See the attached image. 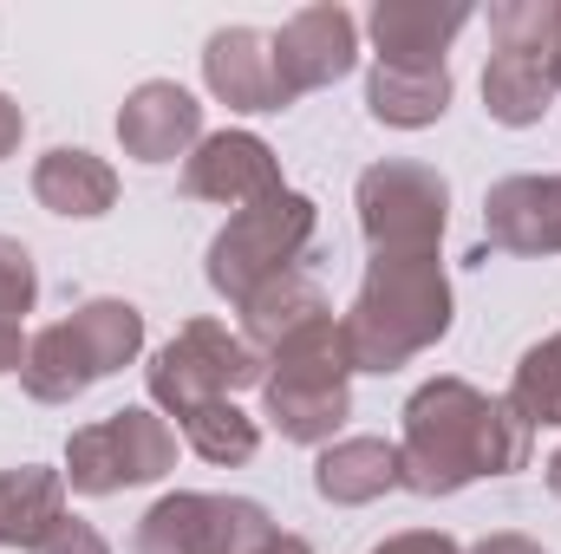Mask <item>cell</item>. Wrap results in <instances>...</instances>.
<instances>
[{"label": "cell", "instance_id": "6da1fadb", "mask_svg": "<svg viewBox=\"0 0 561 554\" xmlns=\"http://www.w3.org/2000/svg\"><path fill=\"white\" fill-rule=\"evenodd\" d=\"M529 424L510 399L477 392L470 379H431L405 405V443H399V489L419 496H457L477 476H516L529 463Z\"/></svg>", "mask_w": 561, "mask_h": 554}, {"label": "cell", "instance_id": "7a4b0ae2", "mask_svg": "<svg viewBox=\"0 0 561 554\" xmlns=\"http://www.w3.org/2000/svg\"><path fill=\"white\" fill-rule=\"evenodd\" d=\"M353 372H399L450 333V280L437 255H373L359 300L340 320Z\"/></svg>", "mask_w": 561, "mask_h": 554}, {"label": "cell", "instance_id": "3957f363", "mask_svg": "<svg viewBox=\"0 0 561 554\" xmlns=\"http://www.w3.org/2000/svg\"><path fill=\"white\" fill-rule=\"evenodd\" d=\"M262 405L287 443H333L353 417V359L340 320H313L262 359Z\"/></svg>", "mask_w": 561, "mask_h": 554}, {"label": "cell", "instance_id": "277c9868", "mask_svg": "<svg viewBox=\"0 0 561 554\" xmlns=\"http://www.w3.org/2000/svg\"><path fill=\"white\" fill-rule=\"evenodd\" d=\"M313 222H320V209L300 189H280V196L255 203V209H236L222 222V235L209 242V287L229 307H249L268 280L294 275V262L313 242Z\"/></svg>", "mask_w": 561, "mask_h": 554}, {"label": "cell", "instance_id": "5b68a950", "mask_svg": "<svg viewBox=\"0 0 561 554\" xmlns=\"http://www.w3.org/2000/svg\"><path fill=\"white\" fill-rule=\"evenodd\" d=\"M144 379H150V399L183 424L190 412H203V405H216V399H236L242 385H262V353H255L242 333L216 326V320H190V326L150 359Z\"/></svg>", "mask_w": 561, "mask_h": 554}, {"label": "cell", "instance_id": "8992f818", "mask_svg": "<svg viewBox=\"0 0 561 554\" xmlns=\"http://www.w3.org/2000/svg\"><path fill=\"white\" fill-rule=\"evenodd\" d=\"M170 470H176V430L144 405H125V412L66 437V483L79 496H118V489L157 483Z\"/></svg>", "mask_w": 561, "mask_h": 554}, {"label": "cell", "instance_id": "52a82bcc", "mask_svg": "<svg viewBox=\"0 0 561 554\" xmlns=\"http://www.w3.org/2000/svg\"><path fill=\"white\" fill-rule=\"evenodd\" d=\"M450 222V183L431 163L386 157L359 176V229L373 255H437Z\"/></svg>", "mask_w": 561, "mask_h": 554}, {"label": "cell", "instance_id": "ba28073f", "mask_svg": "<svg viewBox=\"0 0 561 554\" xmlns=\"http://www.w3.org/2000/svg\"><path fill=\"white\" fill-rule=\"evenodd\" d=\"M268 535H275V522L262 503L176 489V496L150 503V516L138 522V554H262Z\"/></svg>", "mask_w": 561, "mask_h": 554}, {"label": "cell", "instance_id": "9c48e42d", "mask_svg": "<svg viewBox=\"0 0 561 554\" xmlns=\"http://www.w3.org/2000/svg\"><path fill=\"white\" fill-rule=\"evenodd\" d=\"M268 53H275L280 105H294V99H307V92H320V85H333V79L353 72V59H359V26H353L346 7L320 0V7H300V13L280 26L275 39H268Z\"/></svg>", "mask_w": 561, "mask_h": 554}, {"label": "cell", "instance_id": "30bf717a", "mask_svg": "<svg viewBox=\"0 0 561 554\" xmlns=\"http://www.w3.org/2000/svg\"><path fill=\"white\" fill-rule=\"evenodd\" d=\"M183 189L196 203H222V209H255L280 196V163L275 150L255 138V131H216L183 157Z\"/></svg>", "mask_w": 561, "mask_h": 554}, {"label": "cell", "instance_id": "8fae6325", "mask_svg": "<svg viewBox=\"0 0 561 554\" xmlns=\"http://www.w3.org/2000/svg\"><path fill=\"white\" fill-rule=\"evenodd\" d=\"M463 26H470L463 0H444V7L437 0H379L366 13L379 66H392V72H444V53Z\"/></svg>", "mask_w": 561, "mask_h": 554}, {"label": "cell", "instance_id": "7c38bea8", "mask_svg": "<svg viewBox=\"0 0 561 554\" xmlns=\"http://www.w3.org/2000/svg\"><path fill=\"white\" fill-rule=\"evenodd\" d=\"M118 143L138 163H176L203 143V105L176 79H144L118 112Z\"/></svg>", "mask_w": 561, "mask_h": 554}, {"label": "cell", "instance_id": "4fadbf2b", "mask_svg": "<svg viewBox=\"0 0 561 554\" xmlns=\"http://www.w3.org/2000/svg\"><path fill=\"white\" fill-rule=\"evenodd\" d=\"M483 235L503 255H561V176H503V183H490Z\"/></svg>", "mask_w": 561, "mask_h": 554}, {"label": "cell", "instance_id": "5bb4252c", "mask_svg": "<svg viewBox=\"0 0 561 554\" xmlns=\"http://www.w3.org/2000/svg\"><path fill=\"white\" fill-rule=\"evenodd\" d=\"M203 79L229 112H280V85H275V53L268 33L255 26H222L203 46Z\"/></svg>", "mask_w": 561, "mask_h": 554}, {"label": "cell", "instance_id": "9a60e30c", "mask_svg": "<svg viewBox=\"0 0 561 554\" xmlns=\"http://www.w3.org/2000/svg\"><path fill=\"white\" fill-rule=\"evenodd\" d=\"M313 489L333 509H366L386 489H399V443L386 437H333L313 463Z\"/></svg>", "mask_w": 561, "mask_h": 554}, {"label": "cell", "instance_id": "2e32d148", "mask_svg": "<svg viewBox=\"0 0 561 554\" xmlns=\"http://www.w3.org/2000/svg\"><path fill=\"white\" fill-rule=\"evenodd\" d=\"M33 196H39V209H53V216H72V222H92V216H105L112 203H118V170L105 163V157H92V150H46L39 163H33Z\"/></svg>", "mask_w": 561, "mask_h": 554}, {"label": "cell", "instance_id": "e0dca14e", "mask_svg": "<svg viewBox=\"0 0 561 554\" xmlns=\"http://www.w3.org/2000/svg\"><path fill=\"white\" fill-rule=\"evenodd\" d=\"M66 516V470H0V549H39Z\"/></svg>", "mask_w": 561, "mask_h": 554}, {"label": "cell", "instance_id": "ac0fdd59", "mask_svg": "<svg viewBox=\"0 0 561 554\" xmlns=\"http://www.w3.org/2000/svg\"><path fill=\"white\" fill-rule=\"evenodd\" d=\"M333 307H327V293L313 287L307 275H280V280H268L249 307H242V339L268 359L275 346H287L294 333H307L313 320H327Z\"/></svg>", "mask_w": 561, "mask_h": 554}, {"label": "cell", "instance_id": "d6986e66", "mask_svg": "<svg viewBox=\"0 0 561 554\" xmlns=\"http://www.w3.org/2000/svg\"><path fill=\"white\" fill-rule=\"evenodd\" d=\"M20 385H26V399H39V405H72L79 392H92V385H99V372H92V359H85V346H79L72 320H59V326L33 333L26 366H20Z\"/></svg>", "mask_w": 561, "mask_h": 554}, {"label": "cell", "instance_id": "ffe728a7", "mask_svg": "<svg viewBox=\"0 0 561 554\" xmlns=\"http://www.w3.org/2000/svg\"><path fill=\"white\" fill-rule=\"evenodd\" d=\"M549 105H556V79H549V66H542V59L490 53V66H483V112H490L496 125H510V131L542 125V118H549Z\"/></svg>", "mask_w": 561, "mask_h": 554}, {"label": "cell", "instance_id": "44dd1931", "mask_svg": "<svg viewBox=\"0 0 561 554\" xmlns=\"http://www.w3.org/2000/svg\"><path fill=\"white\" fill-rule=\"evenodd\" d=\"M366 105L392 131H424V125H437L450 112V72H392V66H373Z\"/></svg>", "mask_w": 561, "mask_h": 554}, {"label": "cell", "instance_id": "7402d4cb", "mask_svg": "<svg viewBox=\"0 0 561 554\" xmlns=\"http://www.w3.org/2000/svg\"><path fill=\"white\" fill-rule=\"evenodd\" d=\"M72 333H79V346H85V359H92L99 379L125 372L144 353V313L131 300H85L72 313Z\"/></svg>", "mask_w": 561, "mask_h": 554}, {"label": "cell", "instance_id": "603a6c76", "mask_svg": "<svg viewBox=\"0 0 561 554\" xmlns=\"http://www.w3.org/2000/svg\"><path fill=\"white\" fill-rule=\"evenodd\" d=\"M183 437H190V450L203 463H222V470H236V463H249L262 450V424L242 412L236 399H216V405L190 412L183 417Z\"/></svg>", "mask_w": 561, "mask_h": 554}, {"label": "cell", "instance_id": "cb8c5ba5", "mask_svg": "<svg viewBox=\"0 0 561 554\" xmlns=\"http://www.w3.org/2000/svg\"><path fill=\"white\" fill-rule=\"evenodd\" d=\"M510 405H516V417L529 430H542V424L561 430V333L523 353V366L510 379Z\"/></svg>", "mask_w": 561, "mask_h": 554}, {"label": "cell", "instance_id": "d4e9b609", "mask_svg": "<svg viewBox=\"0 0 561 554\" xmlns=\"http://www.w3.org/2000/svg\"><path fill=\"white\" fill-rule=\"evenodd\" d=\"M556 33H561V0H496V7H490V39H496V53L549 59Z\"/></svg>", "mask_w": 561, "mask_h": 554}, {"label": "cell", "instance_id": "484cf974", "mask_svg": "<svg viewBox=\"0 0 561 554\" xmlns=\"http://www.w3.org/2000/svg\"><path fill=\"white\" fill-rule=\"evenodd\" d=\"M33 300H39L33 255H26L13 235H0V320H20V313H33Z\"/></svg>", "mask_w": 561, "mask_h": 554}, {"label": "cell", "instance_id": "4316f807", "mask_svg": "<svg viewBox=\"0 0 561 554\" xmlns=\"http://www.w3.org/2000/svg\"><path fill=\"white\" fill-rule=\"evenodd\" d=\"M33 554H112V542L92 529V522H79V516H59V529L39 542Z\"/></svg>", "mask_w": 561, "mask_h": 554}, {"label": "cell", "instance_id": "83f0119b", "mask_svg": "<svg viewBox=\"0 0 561 554\" xmlns=\"http://www.w3.org/2000/svg\"><path fill=\"white\" fill-rule=\"evenodd\" d=\"M373 554H463L444 529H405V535H392V542H379Z\"/></svg>", "mask_w": 561, "mask_h": 554}, {"label": "cell", "instance_id": "f1b7e54d", "mask_svg": "<svg viewBox=\"0 0 561 554\" xmlns=\"http://www.w3.org/2000/svg\"><path fill=\"white\" fill-rule=\"evenodd\" d=\"M26 346H33V339L20 333V320H0V379L26 366Z\"/></svg>", "mask_w": 561, "mask_h": 554}, {"label": "cell", "instance_id": "f546056e", "mask_svg": "<svg viewBox=\"0 0 561 554\" xmlns=\"http://www.w3.org/2000/svg\"><path fill=\"white\" fill-rule=\"evenodd\" d=\"M20 138H26V112L0 92V157H13V150H20Z\"/></svg>", "mask_w": 561, "mask_h": 554}, {"label": "cell", "instance_id": "4dcf8cb0", "mask_svg": "<svg viewBox=\"0 0 561 554\" xmlns=\"http://www.w3.org/2000/svg\"><path fill=\"white\" fill-rule=\"evenodd\" d=\"M470 554H549L542 542H529V535H483Z\"/></svg>", "mask_w": 561, "mask_h": 554}, {"label": "cell", "instance_id": "1f68e13d", "mask_svg": "<svg viewBox=\"0 0 561 554\" xmlns=\"http://www.w3.org/2000/svg\"><path fill=\"white\" fill-rule=\"evenodd\" d=\"M262 554H313V549H307V542H300V535H280V529H275V535H268V542H262Z\"/></svg>", "mask_w": 561, "mask_h": 554}, {"label": "cell", "instance_id": "d6a6232c", "mask_svg": "<svg viewBox=\"0 0 561 554\" xmlns=\"http://www.w3.org/2000/svg\"><path fill=\"white\" fill-rule=\"evenodd\" d=\"M542 66H549V79H556V92H561V33H556V46H549V59H542Z\"/></svg>", "mask_w": 561, "mask_h": 554}, {"label": "cell", "instance_id": "836d02e7", "mask_svg": "<svg viewBox=\"0 0 561 554\" xmlns=\"http://www.w3.org/2000/svg\"><path fill=\"white\" fill-rule=\"evenodd\" d=\"M549 489H556V496H561V450H556V457H549Z\"/></svg>", "mask_w": 561, "mask_h": 554}]
</instances>
